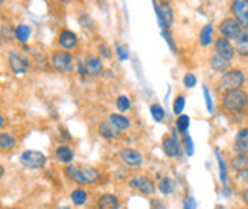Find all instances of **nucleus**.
Segmentation results:
<instances>
[{
    "instance_id": "e433bc0d",
    "label": "nucleus",
    "mask_w": 248,
    "mask_h": 209,
    "mask_svg": "<svg viewBox=\"0 0 248 209\" xmlns=\"http://www.w3.org/2000/svg\"><path fill=\"white\" fill-rule=\"evenodd\" d=\"M116 52H117V57H119L121 61H126L129 58L128 48L124 46V45H116Z\"/></svg>"
},
{
    "instance_id": "7ed1b4c3",
    "label": "nucleus",
    "mask_w": 248,
    "mask_h": 209,
    "mask_svg": "<svg viewBox=\"0 0 248 209\" xmlns=\"http://www.w3.org/2000/svg\"><path fill=\"white\" fill-rule=\"evenodd\" d=\"M242 29H244V26L234 17H225L224 20L219 21V25H218V31H219L221 37L227 38L230 41L238 38L241 35Z\"/></svg>"
},
{
    "instance_id": "7c9ffc66",
    "label": "nucleus",
    "mask_w": 248,
    "mask_h": 209,
    "mask_svg": "<svg viewBox=\"0 0 248 209\" xmlns=\"http://www.w3.org/2000/svg\"><path fill=\"white\" fill-rule=\"evenodd\" d=\"M151 116H153V119L157 121V122H161V121L165 119V108L158 104L151 105Z\"/></svg>"
},
{
    "instance_id": "bb28decb",
    "label": "nucleus",
    "mask_w": 248,
    "mask_h": 209,
    "mask_svg": "<svg viewBox=\"0 0 248 209\" xmlns=\"http://www.w3.org/2000/svg\"><path fill=\"white\" fill-rule=\"evenodd\" d=\"M70 199H72L73 205H77V206H82L85 202H87V192H85L84 190H81V188H77L75 191H72V194H70Z\"/></svg>"
},
{
    "instance_id": "ddd939ff",
    "label": "nucleus",
    "mask_w": 248,
    "mask_h": 209,
    "mask_svg": "<svg viewBox=\"0 0 248 209\" xmlns=\"http://www.w3.org/2000/svg\"><path fill=\"white\" fill-rule=\"evenodd\" d=\"M121 160L128 167H140L143 163V156L133 148H124L121 151Z\"/></svg>"
},
{
    "instance_id": "423d86ee",
    "label": "nucleus",
    "mask_w": 248,
    "mask_h": 209,
    "mask_svg": "<svg viewBox=\"0 0 248 209\" xmlns=\"http://www.w3.org/2000/svg\"><path fill=\"white\" fill-rule=\"evenodd\" d=\"M154 9H155V14H157V20H158V25L161 29H169L172 21H174V11H172V6L168 2H163L161 5H158L155 0L153 2Z\"/></svg>"
},
{
    "instance_id": "603ef678",
    "label": "nucleus",
    "mask_w": 248,
    "mask_h": 209,
    "mask_svg": "<svg viewBox=\"0 0 248 209\" xmlns=\"http://www.w3.org/2000/svg\"><path fill=\"white\" fill-rule=\"evenodd\" d=\"M3 5V0H0V6H2Z\"/></svg>"
},
{
    "instance_id": "4468645a",
    "label": "nucleus",
    "mask_w": 248,
    "mask_h": 209,
    "mask_svg": "<svg viewBox=\"0 0 248 209\" xmlns=\"http://www.w3.org/2000/svg\"><path fill=\"white\" fill-rule=\"evenodd\" d=\"M234 150L238 155L248 153V128H241L234 138Z\"/></svg>"
},
{
    "instance_id": "4be33fe9",
    "label": "nucleus",
    "mask_w": 248,
    "mask_h": 209,
    "mask_svg": "<svg viewBox=\"0 0 248 209\" xmlns=\"http://www.w3.org/2000/svg\"><path fill=\"white\" fill-rule=\"evenodd\" d=\"M213 41V26L212 23L204 25L201 32H200V45L201 46H209Z\"/></svg>"
},
{
    "instance_id": "2eb2a0df",
    "label": "nucleus",
    "mask_w": 248,
    "mask_h": 209,
    "mask_svg": "<svg viewBox=\"0 0 248 209\" xmlns=\"http://www.w3.org/2000/svg\"><path fill=\"white\" fill-rule=\"evenodd\" d=\"M163 151L169 157H177L180 155V142L175 136H166L163 139Z\"/></svg>"
},
{
    "instance_id": "4c0bfd02",
    "label": "nucleus",
    "mask_w": 248,
    "mask_h": 209,
    "mask_svg": "<svg viewBox=\"0 0 248 209\" xmlns=\"http://www.w3.org/2000/svg\"><path fill=\"white\" fill-rule=\"evenodd\" d=\"M161 35L166 40V43L169 45V48L172 49V52H177V48H175V43L172 40V35L169 34V29H161Z\"/></svg>"
},
{
    "instance_id": "5701e85b",
    "label": "nucleus",
    "mask_w": 248,
    "mask_h": 209,
    "mask_svg": "<svg viewBox=\"0 0 248 209\" xmlns=\"http://www.w3.org/2000/svg\"><path fill=\"white\" fill-rule=\"evenodd\" d=\"M66 174H67V177L70 180H73L75 183L85 185L84 177H82V173H81V167H78V165H69V167L66 168Z\"/></svg>"
},
{
    "instance_id": "20e7f679",
    "label": "nucleus",
    "mask_w": 248,
    "mask_h": 209,
    "mask_svg": "<svg viewBox=\"0 0 248 209\" xmlns=\"http://www.w3.org/2000/svg\"><path fill=\"white\" fill-rule=\"evenodd\" d=\"M50 64L58 72H70L73 69V57L69 51H57L52 53Z\"/></svg>"
},
{
    "instance_id": "f704fd0d",
    "label": "nucleus",
    "mask_w": 248,
    "mask_h": 209,
    "mask_svg": "<svg viewBox=\"0 0 248 209\" xmlns=\"http://www.w3.org/2000/svg\"><path fill=\"white\" fill-rule=\"evenodd\" d=\"M183 144H185V150H186V155L187 156H193V140L190 138V135L185 133V139H183Z\"/></svg>"
},
{
    "instance_id": "f257e3e1",
    "label": "nucleus",
    "mask_w": 248,
    "mask_h": 209,
    "mask_svg": "<svg viewBox=\"0 0 248 209\" xmlns=\"http://www.w3.org/2000/svg\"><path fill=\"white\" fill-rule=\"evenodd\" d=\"M248 105V93L242 89L227 90L222 93V107L229 112H241Z\"/></svg>"
},
{
    "instance_id": "412c9836",
    "label": "nucleus",
    "mask_w": 248,
    "mask_h": 209,
    "mask_svg": "<svg viewBox=\"0 0 248 209\" xmlns=\"http://www.w3.org/2000/svg\"><path fill=\"white\" fill-rule=\"evenodd\" d=\"M55 157L61 163H72L73 160V151L69 145H60L55 151Z\"/></svg>"
},
{
    "instance_id": "473e14b6",
    "label": "nucleus",
    "mask_w": 248,
    "mask_h": 209,
    "mask_svg": "<svg viewBox=\"0 0 248 209\" xmlns=\"http://www.w3.org/2000/svg\"><path fill=\"white\" fill-rule=\"evenodd\" d=\"M14 31H16V28L13 29V26H11L9 23H5V25H2V31H0V34H2V38L5 41H11L14 38Z\"/></svg>"
},
{
    "instance_id": "6ab92c4d",
    "label": "nucleus",
    "mask_w": 248,
    "mask_h": 209,
    "mask_svg": "<svg viewBox=\"0 0 248 209\" xmlns=\"http://www.w3.org/2000/svg\"><path fill=\"white\" fill-rule=\"evenodd\" d=\"M209 66L215 70V72H227L229 68H230V61L227 60H224L222 57H219V55H212L210 60H209Z\"/></svg>"
},
{
    "instance_id": "a878e982",
    "label": "nucleus",
    "mask_w": 248,
    "mask_h": 209,
    "mask_svg": "<svg viewBox=\"0 0 248 209\" xmlns=\"http://www.w3.org/2000/svg\"><path fill=\"white\" fill-rule=\"evenodd\" d=\"M81 173H82V177H84L85 183H94L96 180L99 179L98 170H94L93 167H87V165H84V167H81Z\"/></svg>"
},
{
    "instance_id": "c756f323",
    "label": "nucleus",
    "mask_w": 248,
    "mask_h": 209,
    "mask_svg": "<svg viewBox=\"0 0 248 209\" xmlns=\"http://www.w3.org/2000/svg\"><path fill=\"white\" fill-rule=\"evenodd\" d=\"M116 107L119 112H126V110L131 108V101H129L128 96L121 95V96H117V100H116Z\"/></svg>"
},
{
    "instance_id": "c9c22d12",
    "label": "nucleus",
    "mask_w": 248,
    "mask_h": 209,
    "mask_svg": "<svg viewBox=\"0 0 248 209\" xmlns=\"http://www.w3.org/2000/svg\"><path fill=\"white\" fill-rule=\"evenodd\" d=\"M183 84H185V87H187V89H192V87L197 86V76L193 73H186L185 78H183Z\"/></svg>"
},
{
    "instance_id": "79ce46f5",
    "label": "nucleus",
    "mask_w": 248,
    "mask_h": 209,
    "mask_svg": "<svg viewBox=\"0 0 248 209\" xmlns=\"http://www.w3.org/2000/svg\"><path fill=\"white\" fill-rule=\"evenodd\" d=\"M218 163H219V174H221V182L225 183L227 182V171H225V165H224V160L219 157L218 155Z\"/></svg>"
},
{
    "instance_id": "c85d7f7f",
    "label": "nucleus",
    "mask_w": 248,
    "mask_h": 209,
    "mask_svg": "<svg viewBox=\"0 0 248 209\" xmlns=\"http://www.w3.org/2000/svg\"><path fill=\"white\" fill-rule=\"evenodd\" d=\"M177 128L178 131H181V133H187V128L190 125V118L187 115H180L177 118Z\"/></svg>"
},
{
    "instance_id": "864d4df0",
    "label": "nucleus",
    "mask_w": 248,
    "mask_h": 209,
    "mask_svg": "<svg viewBox=\"0 0 248 209\" xmlns=\"http://www.w3.org/2000/svg\"><path fill=\"white\" fill-rule=\"evenodd\" d=\"M9 209H17V208H9Z\"/></svg>"
},
{
    "instance_id": "a211bd4d",
    "label": "nucleus",
    "mask_w": 248,
    "mask_h": 209,
    "mask_svg": "<svg viewBox=\"0 0 248 209\" xmlns=\"http://www.w3.org/2000/svg\"><path fill=\"white\" fill-rule=\"evenodd\" d=\"M119 199L114 194H102L98 200V209H119Z\"/></svg>"
},
{
    "instance_id": "72a5a7b5",
    "label": "nucleus",
    "mask_w": 248,
    "mask_h": 209,
    "mask_svg": "<svg viewBox=\"0 0 248 209\" xmlns=\"http://www.w3.org/2000/svg\"><path fill=\"white\" fill-rule=\"evenodd\" d=\"M185 105H186V100L185 96H177L175 101H174V113L177 116L183 115V110H185Z\"/></svg>"
},
{
    "instance_id": "f8f14e48",
    "label": "nucleus",
    "mask_w": 248,
    "mask_h": 209,
    "mask_svg": "<svg viewBox=\"0 0 248 209\" xmlns=\"http://www.w3.org/2000/svg\"><path fill=\"white\" fill-rule=\"evenodd\" d=\"M58 45L64 51H72L78 46V37L73 31L70 29H62L58 35Z\"/></svg>"
},
{
    "instance_id": "49530a36",
    "label": "nucleus",
    "mask_w": 248,
    "mask_h": 209,
    "mask_svg": "<svg viewBox=\"0 0 248 209\" xmlns=\"http://www.w3.org/2000/svg\"><path fill=\"white\" fill-rule=\"evenodd\" d=\"M242 200L248 205V188L244 190V192H242Z\"/></svg>"
},
{
    "instance_id": "1a4fd4ad",
    "label": "nucleus",
    "mask_w": 248,
    "mask_h": 209,
    "mask_svg": "<svg viewBox=\"0 0 248 209\" xmlns=\"http://www.w3.org/2000/svg\"><path fill=\"white\" fill-rule=\"evenodd\" d=\"M232 14L244 28L248 26V0H232Z\"/></svg>"
},
{
    "instance_id": "c03bdc74",
    "label": "nucleus",
    "mask_w": 248,
    "mask_h": 209,
    "mask_svg": "<svg viewBox=\"0 0 248 209\" xmlns=\"http://www.w3.org/2000/svg\"><path fill=\"white\" fill-rule=\"evenodd\" d=\"M151 209H166V206L163 205V202L153 200V203H151Z\"/></svg>"
},
{
    "instance_id": "9d476101",
    "label": "nucleus",
    "mask_w": 248,
    "mask_h": 209,
    "mask_svg": "<svg viewBox=\"0 0 248 209\" xmlns=\"http://www.w3.org/2000/svg\"><path fill=\"white\" fill-rule=\"evenodd\" d=\"M234 46L232 45V41L227 40V38H224V37H219L215 40V53L219 55V57H222L224 60H233L234 57Z\"/></svg>"
},
{
    "instance_id": "a18cd8bd",
    "label": "nucleus",
    "mask_w": 248,
    "mask_h": 209,
    "mask_svg": "<svg viewBox=\"0 0 248 209\" xmlns=\"http://www.w3.org/2000/svg\"><path fill=\"white\" fill-rule=\"evenodd\" d=\"M239 179H242L244 182H247V183H248V170H242V171H239Z\"/></svg>"
},
{
    "instance_id": "6e6552de",
    "label": "nucleus",
    "mask_w": 248,
    "mask_h": 209,
    "mask_svg": "<svg viewBox=\"0 0 248 209\" xmlns=\"http://www.w3.org/2000/svg\"><path fill=\"white\" fill-rule=\"evenodd\" d=\"M104 70V64L102 60L98 57V55L89 53L84 60V75L89 76V78H96L99 76Z\"/></svg>"
},
{
    "instance_id": "37998d69",
    "label": "nucleus",
    "mask_w": 248,
    "mask_h": 209,
    "mask_svg": "<svg viewBox=\"0 0 248 209\" xmlns=\"http://www.w3.org/2000/svg\"><path fill=\"white\" fill-rule=\"evenodd\" d=\"M185 209H197V203H195V200L192 199V197L186 199V202H185Z\"/></svg>"
},
{
    "instance_id": "dca6fc26",
    "label": "nucleus",
    "mask_w": 248,
    "mask_h": 209,
    "mask_svg": "<svg viewBox=\"0 0 248 209\" xmlns=\"http://www.w3.org/2000/svg\"><path fill=\"white\" fill-rule=\"evenodd\" d=\"M234 51L242 57H248V26H245L241 35L234 40Z\"/></svg>"
},
{
    "instance_id": "ea45409f",
    "label": "nucleus",
    "mask_w": 248,
    "mask_h": 209,
    "mask_svg": "<svg viewBox=\"0 0 248 209\" xmlns=\"http://www.w3.org/2000/svg\"><path fill=\"white\" fill-rule=\"evenodd\" d=\"M79 23H81V26H82V28H85V29L93 28V20L90 18V16H89V14H82V16L79 17Z\"/></svg>"
},
{
    "instance_id": "8fccbe9b",
    "label": "nucleus",
    "mask_w": 248,
    "mask_h": 209,
    "mask_svg": "<svg viewBox=\"0 0 248 209\" xmlns=\"http://www.w3.org/2000/svg\"><path fill=\"white\" fill-rule=\"evenodd\" d=\"M3 174H5V168L2 167V165H0V179L3 177Z\"/></svg>"
},
{
    "instance_id": "cd10ccee",
    "label": "nucleus",
    "mask_w": 248,
    "mask_h": 209,
    "mask_svg": "<svg viewBox=\"0 0 248 209\" xmlns=\"http://www.w3.org/2000/svg\"><path fill=\"white\" fill-rule=\"evenodd\" d=\"M158 190L161 191V194H170L172 191H174V182H172L169 177H163L160 182H158Z\"/></svg>"
},
{
    "instance_id": "de8ad7c7",
    "label": "nucleus",
    "mask_w": 248,
    "mask_h": 209,
    "mask_svg": "<svg viewBox=\"0 0 248 209\" xmlns=\"http://www.w3.org/2000/svg\"><path fill=\"white\" fill-rule=\"evenodd\" d=\"M78 70L81 75H84V61H78Z\"/></svg>"
},
{
    "instance_id": "f3484780",
    "label": "nucleus",
    "mask_w": 248,
    "mask_h": 209,
    "mask_svg": "<svg viewBox=\"0 0 248 209\" xmlns=\"http://www.w3.org/2000/svg\"><path fill=\"white\" fill-rule=\"evenodd\" d=\"M98 131L104 139H116L121 133V131L110 122V121H102L98 127Z\"/></svg>"
},
{
    "instance_id": "58836bf2",
    "label": "nucleus",
    "mask_w": 248,
    "mask_h": 209,
    "mask_svg": "<svg viewBox=\"0 0 248 209\" xmlns=\"http://www.w3.org/2000/svg\"><path fill=\"white\" fill-rule=\"evenodd\" d=\"M202 93H204V98H206L207 112L212 113V112H213V103H212V96H210V92H209V89H207V86H202Z\"/></svg>"
},
{
    "instance_id": "9b49d317",
    "label": "nucleus",
    "mask_w": 248,
    "mask_h": 209,
    "mask_svg": "<svg viewBox=\"0 0 248 209\" xmlns=\"http://www.w3.org/2000/svg\"><path fill=\"white\" fill-rule=\"evenodd\" d=\"M129 186L131 188H137L142 194H146V195H151V194H154L155 191V185L154 182L145 177V175H139V177H134L131 179V182H129Z\"/></svg>"
},
{
    "instance_id": "f03ea898",
    "label": "nucleus",
    "mask_w": 248,
    "mask_h": 209,
    "mask_svg": "<svg viewBox=\"0 0 248 209\" xmlns=\"http://www.w3.org/2000/svg\"><path fill=\"white\" fill-rule=\"evenodd\" d=\"M244 83H245V73L241 69H229L219 78V87L224 92L241 89Z\"/></svg>"
},
{
    "instance_id": "a19ab883",
    "label": "nucleus",
    "mask_w": 248,
    "mask_h": 209,
    "mask_svg": "<svg viewBox=\"0 0 248 209\" xmlns=\"http://www.w3.org/2000/svg\"><path fill=\"white\" fill-rule=\"evenodd\" d=\"M99 53H101V57L102 58H105V60H110L111 58V51H110V48L108 46H107V45H99Z\"/></svg>"
},
{
    "instance_id": "0eeeda50",
    "label": "nucleus",
    "mask_w": 248,
    "mask_h": 209,
    "mask_svg": "<svg viewBox=\"0 0 248 209\" xmlns=\"http://www.w3.org/2000/svg\"><path fill=\"white\" fill-rule=\"evenodd\" d=\"M8 63H9L11 70H13L16 75H25L29 70V66H31L29 60L25 57V55H21L20 52H16V51L9 52Z\"/></svg>"
},
{
    "instance_id": "3c124183",
    "label": "nucleus",
    "mask_w": 248,
    "mask_h": 209,
    "mask_svg": "<svg viewBox=\"0 0 248 209\" xmlns=\"http://www.w3.org/2000/svg\"><path fill=\"white\" fill-rule=\"evenodd\" d=\"M57 209H72V208H69V206H60V208H57Z\"/></svg>"
},
{
    "instance_id": "aec40b11",
    "label": "nucleus",
    "mask_w": 248,
    "mask_h": 209,
    "mask_svg": "<svg viewBox=\"0 0 248 209\" xmlns=\"http://www.w3.org/2000/svg\"><path fill=\"white\" fill-rule=\"evenodd\" d=\"M108 121H110V122H111L117 130H119V131H125V130L129 128V125H131V122H129V119H128L126 116L121 115V113H113V115H110Z\"/></svg>"
},
{
    "instance_id": "2f4dec72",
    "label": "nucleus",
    "mask_w": 248,
    "mask_h": 209,
    "mask_svg": "<svg viewBox=\"0 0 248 209\" xmlns=\"http://www.w3.org/2000/svg\"><path fill=\"white\" fill-rule=\"evenodd\" d=\"M247 163H248V160H247L245 155H238V156H236V157L233 159V162H232L233 168H234V170H238V171H242V170H245Z\"/></svg>"
},
{
    "instance_id": "39448f33",
    "label": "nucleus",
    "mask_w": 248,
    "mask_h": 209,
    "mask_svg": "<svg viewBox=\"0 0 248 209\" xmlns=\"http://www.w3.org/2000/svg\"><path fill=\"white\" fill-rule=\"evenodd\" d=\"M20 162H21L23 167H26L29 170H40V168H43L46 165L47 157L43 155L41 151L28 150L20 156Z\"/></svg>"
},
{
    "instance_id": "393cba45",
    "label": "nucleus",
    "mask_w": 248,
    "mask_h": 209,
    "mask_svg": "<svg viewBox=\"0 0 248 209\" xmlns=\"http://www.w3.org/2000/svg\"><path fill=\"white\" fill-rule=\"evenodd\" d=\"M17 145L16 138L11 133H0V150L2 151H11Z\"/></svg>"
},
{
    "instance_id": "b1692460",
    "label": "nucleus",
    "mask_w": 248,
    "mask_h": 209,
    "mask_svg": "<svg viewBox=\"0 0 248 209\" xmlns=\"http://www.w3.org/2000/svg\"><path fill=\"white\" fill-rule=\"evenodd\" d=\"M31 26L21 23V25H17L16 26V31H14V38L18 41V43H26L31 37Z\"/></svg>"
},
{
    "instance_id": "09e8293b",
    "label": "nucleus",
    "mask_w": 248,
    "mask_h": 209,
    "mask_svg": "<svg viewBox=\"0 0 248 209\" xmlns=\"http://www.w3.org/2000/svg\"><path fill=\"white\" fill-rule=\"evenodd\" d=\"M5 125V118L2 116V115H0V128H2Z\"/></svg>"
}]
</instances>
